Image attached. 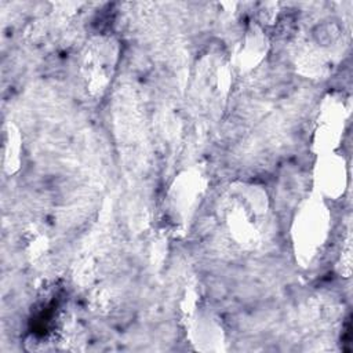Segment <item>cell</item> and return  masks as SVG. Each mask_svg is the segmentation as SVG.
Listing matches in <instances>:
<instances>
[{"label": "cell", "mask_w": 353, "mask_h": 353, "mask_svg": "<svg viewBox=\"0 0 353 353\" xmlns=\"http://www.w3.org/2000/svg\"><path fill=\"white\" fill-rule=\"evenodd\" d=\"M321 178L320 182L323 185V189L328 194H339L341 190L343 192L345 186V167L343 163L335 161L331 159V161L325 163L320 170Z\"/></svg>", "instance_id": "cell-1"}]
</instances>
